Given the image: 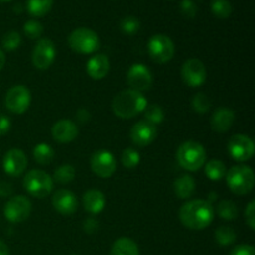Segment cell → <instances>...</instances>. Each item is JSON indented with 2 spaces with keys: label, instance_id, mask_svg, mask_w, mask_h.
<instances>
[{
  "label": "cell",
  "instance_id": "29",
  "mask_svg": "<svg viewBox=\"0 0 255 255\" xmlns=\"http://www.w3.org/2000/svg\"><path fill=\"white\" fill-rule=\"evenodd\" d=\"M75 176H76V171H75L74 166H71V164H61V166L55 169L52 179L60 184H67L74 181Z\"/></svg>",
  "mask_w": 255,
  "mask_h": 255
},
{
  "label": "cell",
  "instance_id": "3",
  "mask_svg": "<svg viewBox=\"0 0 255 255\" xmlns=\"http://www.w3.org/2000/svg\"><path fill=\"white\" fill-rule=\"evenodd\" d=\"M176 158L183 169L188 172H197L206 164L207 152L199 142L186 141L177 149Z\"/></svg>",
  "mask_w": 255,
  "mask_h": 255
},
{
  "label": "cell",
  "instance_id": "42",
  "mask_svg": "<svg viewBox=\"0 0 255 255\" xmlns=\"http://www.w3.org/2000/svg\"><path fill=\"white\" fill-rule=\"evenodd\" d=\"M76 119H77V121L80 122V124H87V122L91 120V114H90V111L87 109H84V107H81V109L77 110Z\"/></svg>",
  "mask_w": 255,
  "mask_h": 255
},
{
  "label": "cell",
  "instance_id": "30",
  "mask_svg": "<svg viewBox=\"0 0 255 255\" xmlns=\"http://www.w3.org/2000/svg\"><path fill=\"white\" fill-rule=\"evenodd\" d=\"M214 238H216L217 243L219 246H232L237 239V233L232 227L229 226H221L214 233Z\"/></svg>",
  "mask_w": 255,
  "mask_h": 255
},
{
  "label": "cell",
  "instance_id": "22",
  "mask_svg": "<svg viewBox=\"0 0 255 255\" xmlns=\"http://www.w3.org/2000/svg\"><path fill=\"white\" fill-rule=\"evenodd\" d=\"M173 189L179 199H188L196 191V181L189 174H182L174 181Z\"/></svg>",
  "mask_w": 255,
  "mask_h": 255
},
{
  "label": "cell",
  "instance_id": "6",
  "mask_svg": "<svg viewBox=\"0 0 255 255\" xmlns=\"http://www.w3.org/2000/svg\"><path fill=\"white\" fill-rule=\"evenodd\" d=\"M69 46L72 51L81 55L94 54L100 47V39L96 31L89 27H77L69 35Z\"/></svg>",
  "mask_w": 255,
  "mask_h": 255
},
{
  "label": "cell",
  "instance_id": "20",
  "mask_svg": "<svg viewBox=\"0 0 255 255\" xmlns=\"http://www.w3.org/2000/svg\"><path fill=\"white\" fill-rule=\"evenodd\" d=\"M86 71L91 79L102 80L110 71L109 57L104 54L94 55L87 61Z\"/></svg>",
  "mask_w": 255,
  "mask_h": 255
},
{
  "label": "cell",
  "instance_id": "13",
  "mask_svg": "<svg viewBox=\"0 0 255 255\" xmlns=\"http://www.w3.org/2000/svg\"><path fill=\"white\" fill-rule=\"evenodd\" d=\"M90 166H91V171L100 178H110L114 176L117 169L114 154L106 149H100L95 152L90 161Z\"/></svg>",
  "mask_w": 255,
  "mask_h": 255
},
{
  "label": "cell",
  "instance_id": "28",
  "mask_svg": "<svg viewBox=\"0 0 255 255\" xmlns=\"http://www.w3.org/2000/svg\"><path fill=\"white\" fill-rule=\"evenodd\" d=\"M143 121L148 122V124L157 126V125L162 124L164 120V110L162 109V106L156 104L147 105V107L143 111Z\"/></svg>",
  "mask_w": 255,
  "mask_h": 255
},
{
  "label": "cell",
  "instance_id": "19",
  "mask_svg": "<svg viewBox=\"0 0 255 255\" xmlns=\"http://www.w3.org/2000/svg\"><path fill=\"white\" fill-rule=\"evenodd\" d=\"M236 121V114L229 107H218L211 119V127L218 133H224L231 129Z\"/></svg>",
  "mask_w": 255,
  "mask_h": 255
},
{
  "label": "cell",
  "instance_id": "5",
  "mask_svg": "<svg viewBox=\"0 0 255 255\" xmlns=\"http://www.w3.org/2000/svg\"><path fill=\"white\" fill-rule=\"evenodd\" d=\"M22 187L30 196L42 199L49 196L54 189V179L41 169H31L25 174Z\"/></svg>",
  "mask_w": 255,
  "mask_h": 255
},
{
  "label": "cell",
  "instance_id": "40",
  "mask_svg": "<svg viewBox=\"0 0 255 255\" xmlns=\"http://www.w3.org/2000/svg\"><path fill=\"white\" fill-rule=\"evenodd\" d=\"M229 255H255V249L251 244H239L233 248Z\"/></svg>",
  "mask_w": 255,
  "mask_h": 255
},
{
  "label": "cell",
  "instance_id": "26",
  "mask_svg": "<svg viewBox=\"0 0 255 255\" xmlns=\"http://www.w3.org/2000/svg\"><path fill=\"white\" fill-rule=\"evenodd\" d=\"M32 156H34L35 162H37L41 166H46V164L51 163L52 159H54L55 151L50 144L39 143L34 147Z\"/></svg>",
  "mask_w": 255,
  "mask_h": 255
},
{
  "label": "cell",
  "instance_id": "24",
  "mask_svg": "<svg viewBox=\"0 0 255 255\" xmlns=\"http://www.w3.org/2000/svg\"><path fill=\"white\" fill-rule=\"evenodd\" d=\"M204 173L211 181L219 182L226 178L227 167L219 159H211V161L206 162V164H204Z\"/></svg>",
  "mask_w": 255,
  "mask_h": 255
},
{
  "label": "cell",
  "instance_id": "15",
  "mask_svg": "<svg viewBox=\"0 0 255 255\" xmlns=\"http://www.w3.org/2000/svg\"><path fill=\"white\" fill-rule=\"evenodd\" d=\"M27 167L26 154L19 148H11L2 158V169L10 177H20Z\"/></svg>",
  "mask_w": 255,
  "mask_h": 255
},
{
  "label": "cell",
  "instance_id": "41",
  "mask_svg": "<svg viewBox=\"0 0 255 255\" xmlns=\"http://www.w3.org/2000/svg\"><path fill=\"white\" fill-rule=\"evenodd\" d=\"M11 128V120L6 115H0V136H4Z\"/></svg>",
  "mask_w": 255,
  "mask_h": 255
},
{
  "label": "cell",
  "instance_id": "18",
  "mask_svg": "<svg viewBox=\"0 0 255 255\" xmlns=\"http://www.w3.org/2000/svg\"><path fill=\"white\" fill-rule=\"evenodd\" d=\"M52 138L59 143H70L79 134L77 125L71 120H59L51 127Z\"/></svg>",
  "mask_w": 255,
  "mask_h": 255
},
{
  "label": "cell",
  "instance_id": "37",
  "mask_svg": "<svg viewBox=\"0 0 255 255\" xmlns=\"http://www.w3.org/2000/svg\"><path fill=\"white\" fill-rule=\"evenodd\" d=\"M179 9H181L182 15L187 19H193L198 12V6L193 0H182Z\"/></svg>",
  "mask_w": 255,
  "mask_h": 255
},
{
  "label": "cell",
  "instance_id": "33",
  "mask_svg": "<svg viewBox=\"0 0 255 255\" xmlns=\"http://www.w3.org/2000/svg\"><path fill=\"white\" fill-rule=\"evenodd\" d=\"M121 162L125 168L134 169L138 166L139 162H141V156H139L138 151L129 147V148L124 149V152H122Z\"/></svg>",
  "mask_w": 255,
  "mask_h": 255
},
{
  "label": "cell",
  "instance_id": "34",
  "mask_svg": "<svg viewBox=\"0 0 255 255\" xmlns=\"http://www.w3.org/2000/svg\"><path fill=\"white\" fill-rule=\"evenodd\" d=\"M2 49L5 51H15L21 45V36L17 31H9L1 39Z\"/></svg>",
  "mask_w": 255,
  "mask_h": 255
},
{
  "label": "cell",
  "instance_id": "39",
  "mask_svg": "<svg viewBox=\"0 0 255 255\" xmlns=\"http://www.w3.org/2000/svg\"><path fill=\"white\" fill-rule=\"evenodd\" d=\"M99 222H97V219L94 218V217H89V218L85 219L84 223H82V229H84L85 233L87 234L96 233V232L99 231Z\"/></svg>",
  "mask_w": 255,
  "mask_h": 255
},
{
  "label": "cell",
  "instance_id": "7",
  "mask_svg": "<svg viewBox=\"0 0 255 255\" xmlns=\"http://www.w3.org/2000/svg\"><path fill=\"white\" fill-rule=\"evenodd\" d=\"M148 54L151 59L157 64H167L171 61L176 52L174 42L169 36L164 34H156L149 39Z\"/></svg>",
  "mask_w": 255,
  "mask_h": 255
},
{
  "label": "cell",
  "instance_id": "17",
  "mask_svg": "<svg viewBox=\"0 0 255 255\" xmlns=\"http://www.w3.org/2000/svg\"><path fill=\"white\" fill-rule=\"evenodd\" d=\"M51 203L52 207L59 213L64 214V216L74 214L77 211V207H79L77 197L71 191H69V189H57L52 194Z\"/></svg>",
  "mask_w": 255,
  "mask_h": 255
},
{
  "label": "cell",
  "instance_id": "1",
  "mask_svg": "<svg viewBox=\"0 0 255 255\" xmlns=\"http://www.w3.org/2000/svg\"><path fill=\"white\" fill-rule=\"evenodd\" d=\"M179 221L191 231H203L214 219L213 204L204 199L188 201L179 208Z\"/></svg>",
  "mask_w": 255,
  "mask_h": 255
},
{
  "label": "cell",
  "instance_id": "10",
  "mask_svg": "<svg viewBox=\"0 0 255 255\" xmlns=\"http://www.w3.org/2000/svg\"><path fill=\"white\" fill-rule=\"evenodd\" d=\"M228 152L229 156L234 161L243 163V162L253 158L255 153V144L253 139L247 134H234L228 142Z\"/></svg>",
  "mask_w": 255,
  "mask_h": 255
},
{
  "label": "cell",
  "instance_id": "12",
  "mask_svg": "<svg viewBox=\"0 0 255 255\" xmlns=\"http://www.w3.org/2000/svg\"><path fill=\"white\" fill-rule=\"evenodd\" d=\"M181 77L184 84L189 87H199L206 82L207 69L206 65L199 59H188L181 69Z\"/></svg>",
  "mask_w": 255,
  "mask_h": 255
},
{
  "label": "cell",
  "instance_id": "31",
  "mask_svg": "<svg viewBox=\"0 0 255 255\" xmlns=\"http://www.w3.org/2000/svg\"><path fill=\"white\" fill-rule=\"evenodd\" d=\"M211 10L214 16L219 19H228L233 12V7L229 0H213L211 4Z\"/></svg>",
  "mask_w": 255,
  "mask_h": 255
},
{
  "label": "cell",
  "instance_id": "43",
  "mask_svg": "<svg viewBox=\"0 0 255 255\" xmlns=\"http://www.w3.org/2000/svg\"><path fill=\"white\" fill-rule=\"evenodd\" d=\"M12 193V187L10 183L6 182H0V197H9Z\"/></svg>",
  "mask_w": 255,
  "mask_h": 255
},
{
  "label": "cell",
  "instance_id": "2",
  "mask_svg": "<svg viewBox=\"0 0 255 255\" xmlns=\"http://www.w3.org/2000/svg\"><path fill=\"white\" fill-rule=\"evenodd\" d=\"M147 100L142 92L128 89L124 90L112 100V112L119 119L129 120L144 111L147 107Z\"/></svg>",
  "mask_w": 255,
  "mask_h": 255
},
{
  "label": "cell",
  "instance_id": "48",
  "mask_svg": "<svg viewBox=\"0 0 255 255\" xmlns=\"http://www.w3.org/2000/svg\"><path fill=\"white\" fill-rule=\"evenodd\" d=\"M71 255H77V254H71Z\"/></svg>",
  "mask_w": 255,
  "mask_h": 255
},
{
  "label": "cell",
  "instance_id": "27",
  "mask_svg": "<svg viewBox=\"0 0 255 255\" xmlns=\"http://www.w3.org/2000/svg\"><path fill=\"white\" fill-rule=\"evenodd\" d=\"M217 214L224 221H234L238 217V207L234 202L223 199L217 204Z\"/></svg>",
  "mask_w": 255,
  "mask_h": 255
},
{
  "label": "cell",
  "instance_id": "23",
  "mask_svg": "<svg viewBox=\"0 0 255 255\" xmlns=\"http://www.w3.org/2000/svg\"><path fill=\"white\" fill-rule=\"evenodd\" d=\"M111 255H139V249L131 238L121 237L112 244Z\"/></svg>",
  "mask_w": 255,
  "mask_h": 255
},
{
  "label": "cell",
  "instance_id": "32",
  "mask_svg": "<svg viewBox=\"0 0 255 255\" xmlns=\"http://www.w3.org/2000/svg\"><path fill=\"white\" fill-rule=\"evenodd\" d=\"M191 106L194 111L202 115V114H207V112L211 110L212 104H211V100H209V97L207 96L206 94H203V92H198V94H196L193 97H192Z\"/></svg>",
  "mask_w": 255,
  "mask_h": 255
},
{
  "label": "cell",
  "instance_id": "9",
  "mask_svg": "<svg viewBox=\"0 0 255 255\" xmlns=\"http://www.w3.org/2000/svg\"><path fill=\"white\" fill-rule=\"evenodd\" d=\"M5 107L15 115H21L27 111L31 104L30 90L24 85H15L5 95Z\"/></svg>",
  "mask_w": 255,
  "mask_h": 255
},
{
  "label": "cell",
  "instance_id": "25",
  "mask_svg": "<svg viewBox=\"0 0 255 255\" xmlns=\"http://www.w3.org/2000/svg\"><path fill=\"white\" fill-rule=\"evenodd\" d=\"M54 0H27L26 10L31 16L42 17L49 14Z\"/></svg>",
  "mask_w": 255,
  "mask_h": 255
},
{
  "label": "cell",
  "instance_id": "11",
  "mask_svg": "<svg viewBox=\"0 0 255 255\" xmlns=\"http://www.w3.org/2000/svg\"><path fill=\"white\" fill-rule=\"evenodd\" d=\"M56 56V47L55 44L47 37L37 40L31 54L32 65L40 71H45L49 69L54 62Z\"/></svg>",
  "mask_w": 255,
  "mask_h": 255
},
{
  "label": "cell",
  "instance_id": "16",
  "mask_svg": "<svg viewBox=\"0 0 255 255\" xmlns=\"http://www.w3.org/2000/svg\"><path fill=\"white\" fill-rule=\"evenodd\" d=\"M132 143L138 147L149 146L157 137V128L146 121H139L132 126L129 132Z\"/></svg>",
  "mask_w": 255,
  "mask_h": 255
},
{
  "label": "cell",
  "instance_id": "44",
  "mask_svg": "<svg viewBox=\"0 0 255 255\" xmlns=\"http://www.w3.org/2000/svg\"><path fill=\"white\" fill-rule=\"evenodd\" d=\"M0 255H10L9 247H7L2 241H0Z\"/></svg>",
  "mask_w": 255,
  "mask_h": 255
},
{
  "label": "cell",
  "instance_id": "14",
  "mask_svg": "<svg viewBox=\"0 0 255 255\" xmlns=\"http://www.w3.org/2000/svg\"><path fill=\"white\" fill-rule=\"evenodd\" d=\"M127 84L134 91H148L153 85L151 70L143 64H133L127 71Z\"/></svg>",
  "mask_w": 255,
  "mask_h": 255
},
{
  "label": "cell",
  "instance_id": "21",
  "mask_svg": "<svg viewBox=\"0 0 255 255\" xmlns=\"http://www.w3.org/2000/svg\"><path fill=\"white\" fill-rule=\"evenodd\" d=\"M82 204H84L85 211L89 212L90 214H99L104 211L106 198H105V194L99 189H89L84 193Z\"/></svg>",
  "mask_w": 255,
  "mask_h": 255
},
{
  "label": "cell",
  "instance_id": "45",
  "mask_svg": "<svg viewBox=\"0 0 255 255\" xmlns=\"http://www.w3.org/2000/svg\"><path fill=\"white\" fill-rule=\"evenodd\" d=\"M5 62H6V59H5V54L1 49H0V71L2 70V67L5 66Z\"/></svg>",
  "mask_w": 255,
  "mask_h": 255
},
{
  "label": "cell",
  "instance_id": "35",
  "mask_svg": "<svg viewBox=\"0 0 255 255\" xmlns=\"http://www.w3.org/2000/svg\"><path fill=\"white\" fill-rule=\"evenodd\" d=\"M22 29H24V34L26 35L30 40L40 39V36H41L42 32H44V26H42V24L35 19L27 20L24 24V27H22Z\"/></svg>",
  "mask_w": 255,
  "mask_h": 255
},
{
  "label": "cell",
  "instance_id": "36",
  "mask_svg": "<svg viewBox=\"0 0 255 255\" xmlns=\"http://www.w3.org/2000/svg\"><path fill=\"white\" fill-rule=\"evenodd\" d=\"M139 27H141V22H139V20L134 16H126L121 20V22H120V29H121V31L126 35L137 34Z\"/></svg>",
  "mask_w": 255,
  "mask_h": 255
},
{
  "label": "cell",
  "instance_id": "47",
  "mask_svg": "<svg viewBox=\"0 0 255 255\" xmlns=\"http://www.w3.org/2000/svg\"><path fill=\"white\" fill-rule=\"evenodd\" d=\"M0 1H1V2H9V1H11V0H0Z\"/></svg>",
  "mask_w": 255,
  "mask_h": 255
},
{
  "label": "cell",
  "instance_id": "38",
  "mask_svg": "<svg viewBox=\"0 0 255 255\" xmlns=\"http://www.w3.org/2000/svg\"><path fill=\"white\" fill-rule=\"evenodd\" d=\"M244 217H246V223L248 224L249 228L252 231L255 229V202L251 201L247 206L246 212H244Z\"/></svg>",
  "mask_w": 255,
  "mask_h": 255
},
{
  "label": "cell",
  "instance_id": "8",
  "mask_svg": "<svg viewBox=\"0 0 255 255\" xmlns=\"http://www.w3.org/2000/svg\"><path fill=\"white\" fill-rule=\"evenodd\" d=\"M32 204L26 196L11 197L4 207V216L10 223H22L30 217Z\"/></svg>",
  "mask_w": 255,
  "mask_h": 255
},
{
  "label": "cell",
  "instance_id": "46",
  "mask_svg": "<svg viewBox=\"0 0 255 255\" xmlns=\"http://www.w3.org/2000/svg\"><path fill=\"white\" fill-rule=\"evenodd\" d=\"M209 197H211V198H209V199H207V201H208L209 203L212 204V202H213L214 199H217V193H212L211 196H209Z\"/></svg>",
  "mask_w": 255,
  "mask_h": 255
},
{
  "label": "cell",
  "instance_id": "4",
  "mask_svg": "<svg viewBox=\"0 0 255 255\" xmlns=\"http://www.w3.org/2000/svg\"><path fill=\"white\" fill-rule=\"evenodd\" d=\"M226 181L232 193L237 196H244L253 191L255 176L251 167L246 164H238L227 171Z\"/></svg>",
  "mask_w": 255,
  "mask_h": 255
}]
</instances>
